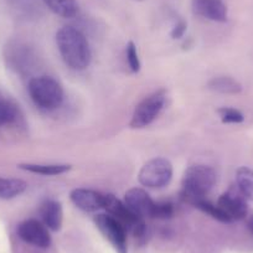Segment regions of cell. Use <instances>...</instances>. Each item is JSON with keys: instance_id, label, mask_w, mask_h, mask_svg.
Returning a JSON list of instances; mask_svg holds the SVG:
<instances>
[{"instance_id": "obj_20", "label": "cell", "mask_w": 253, "mask_h": 253, "mask_svg": "<svg viewBox=\"0 0 253 253\" xmlns=\"http://www.w3.org/2000/svg\"><path fill=\"white\" fill-rule=\"evenodd\" d=\"M16 119V108L6 99L0 98V126L13 123Z\"/></svg>"}, {"instance_id": "obj_17", "label": "cell", "mask_w": 253, "mask_h": 253, "mask_svg": "<svg viewBox=\"0 0 253 253\" xmlns=\"http://www.w3.org/2000/svg\"><path fill=\"white\" fill-rule=\"evenodd\" d=\"M237 187L247 200L253 201V170L250 168L242 167L237 170L236 174Z\"/></svg>"}, {"instance_id": "obj_8", "label": "cell", "mask_w": 253, "mask_h": 253, "mask_svg": "<svg viewBox=\"0 0 253 253\" xmlns=\"http://www.w3.org/2000/svg\"><path fill=\"white\" fill-rule=\"evenodd\" d=\"M217 206L230 217V220L238 221L246 218L248 213L247 199L243 196L238 187H231L218 198Z\"/></svg>"}, {"instance_id": "obj_1", "label": "cell", "mask_w": 253, "mask_h": 253, "mask_svg": "<svg viewBox=\"0 0 253 253\" xmlns=\"http://www.w3.org/2000/svg\"><path fill=\"white\" fill-rule=\"evenodd\" d=\"M56 43L61 57L70 69L82 71L89 66L91 47L87 38L79 29L72 26L61 28L56 34Z\"/></svg>"}, {"instance_id": "obj_9", "label": "cell", "mask_w": 253, "mask_h": 253, "mask_svg": "<svg viewBox=\"0 0 253 253\" xmlns=\"http://www.w3.org/2000/svg\"><path fill=\"white\" fill-rule=\"evenodd\" d=\"M18 236L31 246L38 248H47L51 245V236L48 228L38 220H25L19 223L16 228Z\"/></svg>"}, {"instance_id": "obj_2", "label": "cell", "mask_w": 253, "mask_h": 253, "mask_svg": "<svg viewBox=\"0 0 253 253\" xmlns=\"http://www.w3.org/2000/svg\"><path fill=\"white\" fill-rule=\"evenodd\" d=\"M216 182V174L208 165L196 164L187 168L182 176L184 196L193 204L204 199L211 191Z\"/></svg>"}, {"instance_id": "obj_21", "label": "cell", "mask_w": 253, "mask_h": 253, "mask_svg": "<svg viewBox=\"0 0 253 253\" xmlns=\"http://www.w3.org/2000/svg\"><path fill=\"white\" fill-rule=\"evenodd\" d=\"M217 112L220 114V118L222 121V123H242L245 121L243 114L235 108L222 107Z\"/></svg>"}, {"instance_id": "obj_12", "label": "cell", "mask_w": 253, "mask_h": 253, "mask_svg": "<svg viewBox=\"0 0 253 253\" xmlns=\"http://www.w3.org/2000/svg\"><path fill=\"white\" fill-rule=\"evenodd\" d=\"M191 5L196 15L208 20L217 23L227 20V6L223 0H191Z\"/></svg>"}, {"instance_id": "obj_4", "label": "cell", "mask_w": 253, "mask_h": 253, "mask_svg": "<svg viewBox=\"0 0 253 253\" xmlns=\"http://www.w3.org/2000/svg\"><path fill=\"white\" fill-rule=\"evenodd\" d=\"M103 209L108 215L121 222L126 231H130L135 237H142L145 233V223L143 218L133 213L126 208L124 201H121L112 194L104 195Z\"/></svg>"}, {"instance_id": "obj_19", "label": "cell", "mask_w": 253, "mask_h": 253, "mask_svg": "<svg viewBox=\"0 0 253 253\" xmlns=\"http://www.w3.org/2000/svg\"><path fill=\"white\" fill-rule=\"evenodd\" d=\"M193 205L195 206V208H198L199 210L203 211V212L210 215L211 217L215 218V220L220 221V222H223V223L232 222V221L230 220V217H228V216L226 215L220 208H218L217 204L215 205V204L210 203V201H206L205 199H199V200L194 201Z\"/></svg>"}, {"instance_id": "obj_5", "label": "cell", "mask_w": 253, "mask_h": 253, "mask_svg": "<svg viewBox=\"0 0 253 253\" xmlns=\"http://www.w3.org/2000/svg\"><path fill=\"white\" fill-rule=\"evenodd\" d=\"M165 101H167L165 89H159L150 96L145 97L134 109V113H133L129 123L130 128L142 129L153 123L164 108Z\"/></svg>"}, {"instance_id": "obj_3", "label": "cell", "mask_w": 253, "mask_h": 253, "mask_svg": "<svg viewBox=\"0 0 253 253\" xmlns=\"http://www.w3.org/2000/svg\"><path fill=\"white\" fill-rule=\"evenodd\" d=\"M28 89L34 103L45 111H53L63 102L62 87L52 77H34L29 82Z\"/></svg>"}, {"instance_id": "obj_22", "label": "cell", "mask_w": 253, "mask_h": 253, "mask_svg": "<svg viewBox=\"0 0 253 253\" xmlns=\"http://www.w3.org/2000/svg\"><path fill=\"white\" fill-rule=\"evenodd\" d=\"M172 213H174V208L170 203H155L150 217L167 220V218L171 217Z\"/></svg>"}, {"instance_id": "obj_25", "label": "cell", "mask_w": 253, "mask_h": 253, "mask_svg": "<svg viewBox=\"0 0 253 253\" xmlns=\"http://www.w3.org/2000/svg\"><path fill=\"white\" fill-rule=\"evenodd\" d=\"M247 227L250 230V232L253 235V215H251L247 220Z\"/></svg>"}, {"instance_id": "obj_6", "label": "cell", "mask_w": 253, "mask_h": 253, "mask_svg": "<svg viewBox=\"0 0 253 253\" xmlns=\"http://www.w3.org/2000/svg\"><path fill=\"white\" fill-rule=\"evenodd\" d=\"M172 177L171 163L164 158H155L143 165L139 171V182L149 189L165 187Z\"/></svg>"}, {"instance_id": "obj_11", "label": "cell", "mask_w": 253, "mask_h": 253, "mask_svg": "<svg viewBox=\"0 0 253 253\" xmlns=\"http://www.w3.org/2000/svg\"><path fill=\"white\" fill-rule=\"evenodd\" d=\"M72 204L84 212H96L103 209L104 195L91 189H75L70 194Z\"/></svg>"}, {"instance_id": "obj_23", "label": "cell", "mask_w": 253, "mask_h": 253, "mask_svg": "<svg viewBox=\"0 0 253 253\" xmlns=\"http://www.w3.org/2000/svg\"><path fill=\"white\" fill-rule=\"evenodd\" d=\"M126 61L133 72H138L140 70V61L138 56L137 46L133 41H129L126 45Z\"/></svg>"}, {"instance_id": "obj_15", "label": "cell", "mask_w": 253, "mask_h": 253, "mask_svg": "<svg viewBox=\"0 0 253 253\" xmlns=\"http://www.w3.org/2000/svg\"><path fill=\"white\" fill-rule=\"evenodd\" d=\"M28 184L21 179H11V177H0V199L1 200H11L25 193Z\"/></svg>"}, {"instance_id": "obj_24", "label": "cell", "mask_w": 253, "mask_h": 253, "mask_svg": "<svg viewBox=\"0 0 253 253\" xmlns=\"http://www.w3.org/2000/svg\"><path fill=\"white\" fill-rule=\"evenodd\" d=\"M186 28H187V25L185 21H182V20L177 21V23L175 24L174 28H172L171 34H170V35H171L172 39H181L182 36H184L185 31H186Z\"/></svg>"}, {"instance_id": "obj_10", "label": "cell", "mask_w": 253, "mask_h": 253, "mask_svg": "<svg viewBox=\"0 0 253 253\" xmlns=\"http://www.w3.org/2000/svg\"><path fill=\"white\" fill-rule=\"evenodd\" d=\"M124 204L133 213L143 218L147 216L149 217L152 216L155 203L145 190L140 189V187H133V189L128 190L124 195Z\"/></svg>"}, {"instance_id": "obj_16", "label": "cell", "mask_w": 253, "mask_h": 253, "mask_svg": "<svg viewBox=\"0 0 253 253\" xmlns=\"http://www.w3.org/2000/svg\"><path fill=\"white\" fill-rule=\"evenodd\" d=\"M19 168L25 171L34 172V174L46 175V176H53L69 171L71 165L69 164H20Z\"/></svg>"}, {"instance_id": "obj_7", "label": "cell", "mask_w": 253, "mask_h": 253, "mask_svg": "<svg viewBox=\"0 0 253 253\" xmlns=\"http://www.w3.org/2000/svg\"><path fill=\"white\" fill-rule=\"evenodd\" d=\"M94 223L102 235L113 246L117 253H128L126 230L121 222L108 213H98L94 217Z\"/></svg>"}, {"instance_id": "obj_13", "label": "cell", "mask_w": 253, "mask_h": 253, "mask_svg": "<svg viewBox=\"0 0 253 253\" xmlns=\"http://www.w3.org/2000/svg\"><path fill=\"white\" fill-rule=\"evenodd\" d=\"M40 215L42 223L48 230L57 232L62 227L63 211L62 205L57 200H46L43 201L40 208Z\"/></svg>"}, {"instance_id": "obj_14", "label": "cell", "mask_w": 253, "mask_h": 253, "mask_svg": "<svg viewBox=\"0 0 253 253\" xmlns=\"http://www.w3.org/2000/svg\"><path fill=\"white\" fill-rule=\"evenodd\" d=\"M45 5L56 15L65 19H72L79 14L77 0H42Z\"/></svg>"}, {"instance_id": "obj_18", "label": "cell", "mask_w": 253, "mask_h": 253, "mask_svg": "<svg viewBox=\"0 0 253 253\" xmlns=\"http://www.w3.org/2000/svg\"><path fill=\"white\" fill-rule=\"evenodd\" d=\"M209 88L213 91L221 92V93H240L242 91V86L236 80L231 77H217L209 82Z\"/></svg>"}, {"instance_id": "obj_26", "label": "cell", "mask_w": 253, "mask_h": 253, "mask_svg": "<svg viewBox=\"0 0 253 253\" xmlns=\"http://www.w3.org/2000/svg\"><path fill=\"white\" fill-rule=\"evenodd\" d=\"M137 1H143V0H137Z\"/></svg>"}]
</instances>
